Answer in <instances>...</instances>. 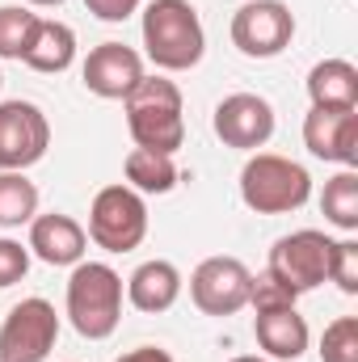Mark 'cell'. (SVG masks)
Segmentation results:
<instances>
[{"label": "cell", "instance_id": "cell-1", "mask_svg": "<svg viewBox=\"0 0 358 362\" xmlns=\"http://www.w3.org/2000/svg\"><path fill=\"white\" fill-rule=\"evenodd\" d=\"M127 105V127L135 148L173 156L185 144V118H181V89L165 76H144L135 89L122 97Z\"/></svg>", "mask_w": 358, "mask_h": 362}, {"label": "cell", "instance_id": "cell-2", "mask_svg": "<svg viewBox=\"0 0 358 362\" xmlns=\"http://www.w3.org/2000/svg\"><path fill=\"white\" fill-rule=\"evenodd\" d=\"M144 47L161 72H185L202 59L207 34L190 0H152L144 8Z\"/></svg>", "mask_w": 358, "mask_h": 362}, {"label": "cell", "instance_id": "cell-3", "mask_svg": "<svg viewBox=\"0 0 358 362\" xmlns=\"http://www.w3.org/2000/svg\"><path fill=\"white\" fill-rule=\"evenodd\" d=\"M68 320L81 337L105 341L122 320V278L105 262H76L68 278Z\"/></svg>", "mask_w": 358, "mask_h": 362}, {"label": "cell", "instance_id": "cell-4", "mask_svg": "<svg viewBox=\"0 0 358 362\" xmlns=\"http://www.w3.org/2000/svg\"><path fill=\"white\" fill-rule=\"evenodd\" d=\"M241 198L258 215H287L312 198V177L304 165H295L278 152H258L241 169Z\"/></svg>", "mask_w": 358, "mask_h": 362}, {"label": "cell", "instance_id": "cell-5", "mask_svg": "<svg viewBox=\"0 0 358 362\" xmlns=\"http://www.w3.org/2000/svg\"><path fill=\"white\" fill-rule=\"evenodd\" d=\"M148 236V202L131 185L97 189L89 206V240L105 253H131Z\"/></svg>", "mask_w": 358, "mask_h": 362}, {"label": "cell", "instance_id": "cell-6", "mask_svg": "<svg viewBox=\"0 0 358 362\" xmlns=\"http://www.w3.org/2000/svg\"><path fill=\"white\" fill-rule=\"evenodd\" d=\"M333 245L325 232L316 228H304V232H291L282 240H274L270 249V266L266 270L295 295H308L316 291L325 278H329V262H333Z\"/></svg>", "mask_w": 358, "mask_h": 362}, {"label": "cell", "instance_id": "cell-7", "mask_svg": "<svg viewBox=\"0 0 358 362\" xmlns=\"http://www.w3.org/2000/svg\"><path fill=\"white\" fill-rule=\"evenodd\" d=\"M59 341V316L47 299H21L0 325V362H47Z\"/></svg>", "mask_w": 358, "mask_h": 362}, {"label": "cell", "instance_id": "cell-8", "mask_svg": "<svg viewBox=\"0 0 358 362\" xmlns=\"http://www.w3.org/2000/svg\"><path fill=\"white\" fill-rule=\"evenodd\" d=\"M51 148V122L34 101H0V173H25Z\"/></svg>", "mask_w": 358, "mask_h": 362}, {"label": "cell", "instance_id": "cell-9", "mask_svg": "<svg viewBox=\"0 0 358 362\" xmlns=\"http://www.w3.org/2000/svg\"><path fill=\"white\" fill-rule=\"evenodd\" d=\"M295 17L282 0H249L232 13V47L249 59H274L291 47Z\"/></svg>", "mask_w": 358, "mask_h": 362}, {"label": "cell", "instance_id": "cell-10", "mask_svg": "<svg viewBox=\"0 0 358 362\" xmlns=\"http://www.w3.org/2000/svg\"><path fill=\"white\" fill-rule=\"evenodd\" d=\"M249 282L253 274L236 257H207L190 274V299L202 316H236L249 308Z\"/></svg>", "mask_w": 358, "mask_h": 362}, {"label": "cell", "instance_id": "cell-11", "mask_svg": "<svg viewBox=\"0 0 358 362\" xmlns=\"http://www.w3.org/2000/svg\"><path fill=\"white\" fill-rule=\"evenodd\" d=\"M215 135L228 148L258 152L274 135V105L258 93H232L215 105Z\"/></svg>", "mask_w": 358, "mask_h": 362}, {"label": "cell", "instance_id": "cell-12", "mask_svg": "<svg viewBox=\"0 0 358 362\" xmlns=\"http://www.w3.org/2000/svg\"><path fill=\"white\" fill-rule=\"evenodd\" d=\"M304 148L342 169H358V110H308Z\"/></svg>", "mask_w": 358, "mask_h": 362}, {"label": "cell", "instance_id": "cell-13", "mask_svg": "<svg viewBox=\"0 0 358 362\" xmlns=\"http://www.w3.org/2000/svg\"><path fill=\"white\" fill-rule=\"evenodd\" d=\"M81 76H85V89L89 93L105 97V101H122L127 93L144 81V59L127 42H101V47L89 51Z\"/></svg>", "mask_w": 358, "mask_h": 362}, {"label": "cell", "instance_id": "cell-14", "mask_svg": "<svg viewBox=\"0 0 358 362\" xmlns=\"http://www.w3.org/2000/svg\"><path fill=\"white\" fill-rule=\"evenodd\" d=\"M85 245H89V232L72 219V215H34L30 219V253L47 266H76L85 262Z\"/></svg>", "mask_w": 358, "mask_h": 362}, {"label": "cell", "instance_id": "cell-15", "mask_svg": "<svg viewBox=\"0 0 358 362\" xmlns=\"http://www.w3.org/2000/svg\"><path fill=\"white\" fill-rule=\"evenodd\" d=\"M253 333H258V346L266 350L270 362H295V358H304V350H308V341H312L308 320H304L295 308L258 312Z\"/></svg>", "mask_w": 358, "mask_h": 362}, {"label": "cell", "instance_id": "cell-16", "mask_svg": "<svg viewBox=\"0 0 358 362\" xmlns=\"http://www.w3.org/2000/svg\"><path fill=\"white\" fill-rule=\"evenodd\" d=\"M127 299L131 308L156 316V312H169L173 303L181 299V270L173 262H144L139 270L127 278Z\"/></svg>", "mask_w": 358, "mask_h": 362}, {"label": "cell", "instance_id": "cell-17", "mask_svg": "<svg viewBox=\"0 0 358 362\" xmlns=\"http://www.w3.org/2000/svg\"><path fill=\"white\" fill-rule=\"evenodd\" d=\"M308 97L316 110H358V68L350 59H321L308 72Z\"/></svg>", "mask_w": 358, "mask_h": 362}, {"label": "cell", "instance_id": "cell-18", "mask_svg": "<svg viewBox=\"0 0 358 362\" xmlns=\"http://www.w3.org/2000/svg\"><path fill=\"white\" fill-rule=\"evenodd\" d=\"M72 59H76V34H72V25L38 17V25H34V34H30V47H25V55H21V64L34 68V72H68Z\"/></svg>", "mask_w": 358, "mask_h": 362}, {"label": "cell", "instance_id": "cell-19", "mask_svg": "<svg viewBox=\"0 0 358 362\" xmlns=\"http://www.w3.org/2000/svg\"><path fill=\"white\" fill-rule=\"evenodd\" d=\"M127 185L135 194H169L178 185V165L173 156H161V152H148V148H135L122 165Z\"/></svg>", "mask_w": 358, "mask_h": 362}, {"label": "cell", "instance_id": "cell-20", "mask_svg": "<svg viewBox=\"0 0 358 362\" xmlns=\"http://www.w3.org/2000/svg\"><path fill=\"white\" fill-rule=\"evenodd\" d=\"M321 211L333 228L342 232H358V173L354 169H342L337 177L325 181V194H321Z\"/></svg>", "mask_w": 358, "mask_h": 362}, {"label": "cell", "instance_id": "cell-21", "mask_svg": "<svg viewBox=\"0 0 358 362\" xmlns=\"http://www.w3.org/2000/svg\"><path fill=\"white\" fill-rule=\"evenodd\" d=\"M38 215V185L25 173H0V228H21Z\"/></svg>", "mask_w": 358, "mask_h": 362}, {"label": "cell", "instance_id": "cell-22", "mask_svg": "<svg viewBox=\"0 0 358 362\" xmlns=\"http://www.w3.org/2000/svg\"><path fill=\"white\" fill-rule=\"evenodd\" d=\"M34 25H38V13H30L21 4H4L0 8V59H21Z\"/></svg>", "mask_w": 358, "mask_h": 362}, {"label": "cell", "instance_id": "cell-23", "mask_svg": "<svg viewBox=\"0 0 358 362\" xmlns=\"http://www.w3.org/2000/svg\"><path fill=\"white\" fill-rule=\"evenodd\" d=\"M321 362H358V316H337L325 329Z\"/></svg>", "mask_w": 358, "mask_h": 362}, {"label": "cell", "instance_id": "cell-24", "mask_svg": "<svg viewBox=\"0 0 358 362\" xmlns=\"http://www.w3.org/2000/svg\"><path fill=\"white\" fill-rule=\"evenodd\" d=\"M295 291H287L274 274H258L253 282H249V303H253V312H274V308H295Z\"/></svg>", "mask_w": 358, "mask_h": 362}, {"label": "cell", "instance_id": "cell-25", "mask_svg": "<svg viewBox=\"0 0 358 362\" xmlns=\"http://www.w3.org/2000/svg\"><path fill=\"white\" fill-rule=\"evenodd\" d=\"M329 282H337L346 295H358V245L354 240H337V245H333Z\"/></svg>", "mask_w": 358, "mask_h": 362}, {"label": "cell", "instance_id": "cell-26", "mask_svg": "<svg viewBox=\"0 0 358 362\" xmlns=\"http://www.w3.org/2000/svg\"><path fill=\"white\" fill-rule=\"evenodd\" d=\"M25 270H30V245L0 236V286L21 282V278H25Z\"/></svg>", "mask_w": 358, "mask_h": 362}, {"label": "cell", "instance_id": "cell-27", "mask_svg": "<svg viewBox=\"0 0 358 362\" xmlns=\"http://www.w3.org/2000/svg\"><path fill=\"white\" fill-rule=\"evenodd\" d=\"M139 4L144 0H85V8H89L97 21H127Z\"/></svg>", "mask_w": 358, "mask_h": 362}, {"label": "cell", "instance_id": "cell-28", "mask_svg": "<svg viewBox=\"0 0 358 362\" xmlns=\"http://www.w3.org/2000/svg\"><path fill=\"white\" fill-rule=\"evenodd\" d=\"M114 362H173V354L161 350V346H139V350H131V354H122Z\"/></svg>", "mask_w": 358, "mask_h": 362}, {"label": "cell", "instance_id": "cell-29", "mask_svg": "<svg viewBox=\"0 0 358 362\" xmlns=\"http://www.w3.org/2000/svg\"><path fill=\"white\" fill-rule=\"evenodd\" d=\"M30 4H38V8H55V4H64V0H30Z\"/></svg>", "mask_w": 358, "mask_h": 362}, {"label": "cell", "instance_id": "cell-30", "mask_svg": "<svg viewBox=\"0 0 358 362\" xmlns=\"http://www.w3.org/2000/svg\"><path fill=\"white\" fill-rule=\"evenodd\" d=\"M232 362H270V358H258V354H241V358H232Z\"/></svg>", "mask_w": 358, "mask_h": 362}, {"label": "cell", "instance_id": "cell-31", "mask_svg": "<svg viewBox=\"0 0 358 362\" xmlns=\"http://www.w3.org/2000/svg\"><path fill=\"white\" fill-rule=\"evenodd\" d=\"M0 85H4V76H0Z\"/></svg>", "mask_w": 358, "mask_h": 362}]
</instances>
